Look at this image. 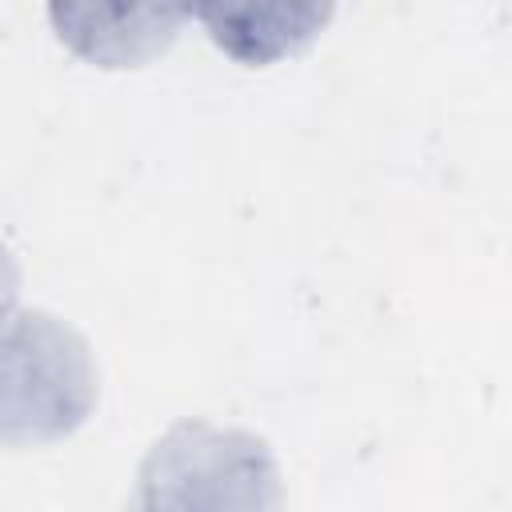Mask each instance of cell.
Returning a JSON list of instances; mask_svg holds the SVG:
<instances>
[{
  "instance_id": "1",
  "label": "cell",
  "mask_w": 512,
  "mask_h": 512,
  "mask_svg": "<svg viewBox=\"0 0 512 512\" xmlns=\"http://www.w3.org/2000/svg\"><path fill=\"white\" fill-rule=\"evenodd\" d=\"M100 400L92 344L44 308L0 292V444L40 448L68 440Z\"/></svg>"
},
{
  "instance_id": "2",
  "label": "cell",
  "mask_w": 512,
  "mask_h": 512,
  "mask_svg": "<svg viewBox=\"0 0 512 512\" xmlns=\"http://www.w3.org/2000/svg\"><path fill=\"white\" fill-rule=\"evenodd\" d=\"M128 512H284L280 464L248 428L176 420L144 452Z\"/></svg>"
}]
</instances>
